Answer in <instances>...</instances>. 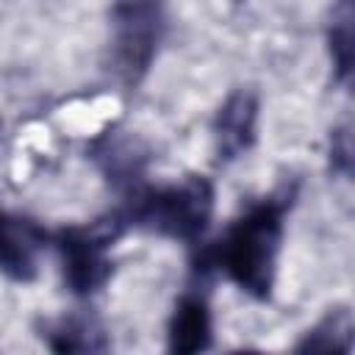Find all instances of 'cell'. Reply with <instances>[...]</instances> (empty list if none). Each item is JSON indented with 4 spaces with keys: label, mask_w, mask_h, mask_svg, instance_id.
Returning <instances> with one entry per match:
<instances>
[{
    "label": "cell",
    "mask_w": 355,
    "mask_h": 355,
    "mask_svg": "<svg viewBox=\"0 0 355 355\" xmlns=\"http://www.w3.org/2000/svg\"><path fill=\"white\" fill-rule=\"evenodd\" d=\"M294 200V191H280L250 205L225 236L202 255V263L219 266L241 291L255 300H266L275 286L277 255L283 241V219Z\"/></svg>",
    "instance_id": "obj_1"
},
{
    "label": "cell",
    "mask_w": 355,
    "mask_h": 355,
    "mask_svg": "<svg viewBox=\"0 0 355 355\" xmlns=\"http://www.w3.org/2000/svg\"><path fill=\"white\" fill-rule=\"evenodd\" d=\"M214 214V186L205 178L141 189L130 197L125 222L175 241H197Z\"/></svg>",
    "instance_id": "obj_2"
},
{
    "label": "cell",
    "mask_w": 355,
    "mask_h": 355,
    "mask_svg": "<svg viewBox=\"0 0 355 355\" xmlns=\"http://www.w3.org/2000/svg\"><path fill=\"white\" fill-rule=\"evenodd\" d=\"M111 64L125 86H139L164 39V8L158 0H119L114 6Z\"/></svg>",
    "instance_id": "obj_3"
},
{
    "label": "cell",
    "mask_w": 355,
    "mask_h": 355,
    "mask_svg": "<svg viewBox=\"0 0 355 355\" xmlns=\"http://www.w3.org/2000/svg\"><path fill=\"white\" fill-rule=\"evenodd\" d=\"M122 227H125V216L114 214L108 219L83 225V227H64L55 236L64 280L72 294L89 297L105 286V280L111 277L108 247L111 241L119 239Z\"/></svg>",
    "instance_id": "obj_4"
},
{
    "label": "cell",
    "mask_w": 355,
    "mask_h": 355,
    "mask_svg": "<svg viewBox=\"0 0 355 355\" xmlns=\"http://www.w3.org/2000/svg\"><path fill=\"white\" fill-rule=\"evenodd\" d=\"M258 130V97L250 89L233 92L216 111L214 147L219 161H233L255 144Z\"/></svg>",
    "instance_id": "obj_5"
},
{
    "label": "cell",
    "mask_w": 355,
    "mask_h": 355,
    "mask_svg": "<svg viewBox=\"0 0 355 355\" xmlns=\"http://www.w3.org/2000/svg\"><path fill=\"white\" fill-rule=\"evenodd\" d=\"M44 233L28 222L0 211V272L11 280L28 283L36 277V250Z\"/></svg>",
    "instance_id": "obj_6"
},
{
    "label": "cell",
    "mask_w": 355,
    "mask_h": 355,
    "mask_svg": "<svg viewBox=\"0 0 355 355\" xmlns=\"http://www.w3.org/2000/svg\"><path fill=\"white\" fill-rule=\"evenodd\" d=\"M214 338V319L208 300L202 294H183L169 316V330H166V349L191 355V352H205Z\"/></svg>",
    "instance_id": "obj_7"
},
{
    "label": "cell",
    "mask_w": 355,
    "mask_h": 355,
    "mask_svg": "<svg viewBox=\"0 0 355 355\" xmlns=\"http://www.w3.org/2000/svg\"><path fill=\"white\" fill-rule=\"evenodd\" d=\"M352 338H355V324H352L349 308H336L322 322H316L294 349L297 352H349Z\"/></svg>",
    "instance_id": "obj_8"
},
{
    "label": "cell",
    "mask_w": 355,
    "mask_h": 355,
    "mask_svg": "<svg viewBox=\"0 0 355 355\" xmlns=\"http://www.w3.org/2000/svg\"><path fill=\"white\" fill-rule=\"evenodd\" d=\"M47 347L53 352H105L108 341L103 330H97L86 319H64L58 327L50 330Z\"/></svg>",
    "instance_id": "obj_9"
},
{
    "label": "cell",
    "mask_w": 355,
    "mask_h": 355,
    "mask_svg": "<svg viewBox=\"0 0 355 355\" xmlns=\"http://www.w3.org/2000/svg\"><path fill=\"white\" fill-rule=\"evenodd\" d=\"M327 44L333 58V75L338 83H347L352 67V0H338V8L333 11Z\"/></svg>",
    "instance_id": "obj_10"
},
{
    "label": "cell",
    "mask_w": 355,
    "mask_h": 355,
    "mask_svg": "<svg viewBox=\"0 0 355 355\" xmlns=\"http://www.w3.org/2000/svg\"><path fill=\"white\" fill-rule=\"evenodd\" d=\"M349 166H352V144H349V128L341 125L333 130L330 136V169L338 172V175H349Z\"/></svg>",
    "instance_id": "obj_11"
},
{
    "label": "cell",
    "mask_w": 355,
    "mask_h": 355,
    "mask_svg": "<svg viewBox=\"0 0 355 355\" xmlns=\"http://www.w3.org/2000/svg\"><path fill=\"white\" fill-rule=\"evenodd\" d=\"M233 3H241V0H233Z\"/></svg>",
    "instance_id": "obj_12"
}]
</instances>
